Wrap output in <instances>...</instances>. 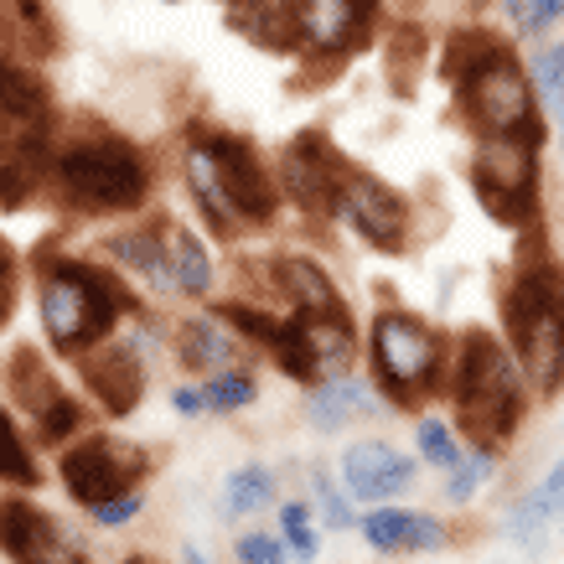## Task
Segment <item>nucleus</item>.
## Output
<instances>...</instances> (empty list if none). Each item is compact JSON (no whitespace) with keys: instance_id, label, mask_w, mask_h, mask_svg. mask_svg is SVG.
<instances>
[{"instance_id":"f257e3e1","label":"nucleus","mask_w":564,"mask_h":564,"mask_svg":"<svg viewBox=\"0 0 564 564\" xmlns=\"http://www.w3.org/2000/svg\"><path fill=\"white\" fill-rule=\"evenodd\" d=\"M445 78L456 88V104H462V120L471 124V135H544L539 130V94H533V78L523 73L508 42L492 32H466L451 36L445 47Z\"/></svg>"},{"instance_id":"f03ea898","label":"nucleus","mask_w":564,"mask_h":564,"mask_svg":"<svg viewBox=\"0 0 564 564\" xmlns=\"http://www.w3.org/2000/svg\"><path fill=\"white\" fill-rule=\"evenodd\" d=\"M187 182L223 239H239L243 228H270L280 213V192H274V176L264 172L259 151L228 130H192L187 135Z\"/></svg>"},{"instance_id":"7ed1b4c3","label":"nucleus","mask_w":564,"mask_h":564,"mask_svg":"<svg viewBox=\"0 0 564 564\" xmlns=\"http://www.w3.org/2000/svg\"><path fill=\"white\" fill-rule=\"evenodd\" d=\"M451 404H456L466 441L481 451H502L518 435L523 404H529V378L492 332L471 326L462 337L456 362H451Z\"/></svg>"},{"instance_id":"20e7f679","label":"nucleus","mask_w":564,"mask_h":564,"mask_svg":"<svg viewBox=\"0 0 564 564\" xmlns=\"http://www.w3.org/2000/svg\"><path fill=\"white\" fill-rule=\"evenodd\" d=\"M502 326L533 393L564 389V264L529 254L502 291Z\"/></svg>"},{"instance_id":"39448f33","label":"nucleus","mask_w":564,"mask_h":564,"mask_svg":"<svg viewBox=\"0 0 564 564\" xmlns=\"http://www.w3.org/2000/svg\"><path fill=\"white\" fill-rule=\"evenodd\" d=\"M47 187L57 207H68V213H88V218L135 213L151 197V161L124 135L88 130L57 151V161L47 166Z\"/></svg>"},{"instance_id":"423d86ee","label":"nucleus","mask_w":564,"mask_h":564,"mask_svg":"<svg viewBox=\"0 0 564 564\" xmlns=\"http://www.w3.org/2000/svg\"><path fill=\"white\" fill-rule=\"evenodd\" d=\"M36 285H42V326L47 343L57 352L84 358L99 343H109V332L120 326L130 291L99 264H78V259H57L42 249L36 259Z\"/></svg>"},{"instance_id":"0eeeda50","label":"nucleus","mask_w":564,"mask_h":564,"mask_svg":"<svg viewBox=\"0 0 564 564\" xmlns=\"http://www.w3.org/2000/svg\"><path fill=\"white\" fill-rule=\"evenodd\" d=\"M52 99L47 84L21 63L0 57V203L21 207L47 172Z\"/></svg>"},{"instance_id":"6e6552de","label":"nucleus","mask_w":564,"mask_h":564,"mask_svg":"<svg viewBox=\"0 0 564 564\" xmlns=\"http://www.w3.org/2000/svg\"><path fill=\"white\" fill-rule=\"evenodd\" d=\"M368 358H373L378 393L399 404V410H420L445 378V343L430 322L414 311H378L373 332H368Z\"/></svg>"},{"instance_id":"1a4fd4ad","label":"nucleus","mask_w":564,"mask_h":564,"mask_svg":"<svg viewBox=\"0 0 564 564\" xmlns=\"http://www.w3.org/2000/svg\"><path fill=\"white\" fill-rule=\"evenodd\" d=\"M539 140L544 135H481L471 145V192L502 228H533L539 218Z\"/></svg>"},{"instance_id":"9d476101","label":"nucleus","mask_w":564,"mask_h":564,"mask_svg":"<svg viewBox=\"0 0 564 564\" xmlns=\"http://www.w3.org/2000/svg\"><path fill=\"white\" fill-rule=\"evenodd\" d=\"M280 368L301 383H326V378H343L358 343H352V316L343 311H295L280 343L270 347Z\"/></svg>"},{"instance_id":"9b49d317","label":"nucleus","mask_w":564,"mask_h":564,"mask_svg":"<svg viewBox=\"0 0 564 564\" xmlns=\"http://www.w3.org/2000/svg\"><path fill=\"white\" fill-rule=\"evenodd\" d=\"M145 471H151L145 451L120 441V435H88L63 456V487H68L73 502H84L88 513L124 492H135Z\"/></svg>"},{"instance_id":"f8f14e48","label":"nucleus","mask_w":564,"mask_h":564,"mask_svg":"<svg viewBox=\"0 0 564 564\" xmlns=\"http://www.w3.org/2000/svg\"><path fill=\"white\" fill-rule=\"evenodd\" d=\"M373 0H295L301 21V47H306L316 73H343L352 52L373 42Z\"/></svg>"},{"instance_id":"ddd939ff","label":"nucleus","mask_w":564,"mask_h":564,"mask_svg":"<svg viewBox=\"0 0 564 564\" xmlns=\"http://www.w3.org/2000/svg\"><path fill=\"white\" fill-rule=\"evenodd\" d=\"M337 218L352 223V234L373 243L378 254H399L410 243V203L352 161H347L343 187H337Z\"/></svg>"},{"instance_id":"4468645a","label":"nucleus","mask_w":564,"mask_h":564,"mask_svg":"<svg viewBox=\"0 0 564 564\" xmlns=\"http://www.w3.org/2000/svg\"><path fill=\"white\" fill-rule=\"evenodd\" d=\"M6 378H11V399H17L21 410L36 420V435H42L47 445L68 441L73 430L84 425V410H78V404L68 399V389L57 383V373H52L47 358H42L32 343L11 352V368H6Z\"/></svg>"},{"instance_id":"2eb2a0df","label":"nucleus","mask_w":564,"mask_h":564,"mask_svg":"<svg viewBox=\"0 0 564 564\" xmlns=\"http://www.w3.org/2000/svg\"><path fill=\"white\" fill-rule=\"evenodd\" d=\"M285 182H291L295 203L306 213H332L337 218V187H343V172H347V155L322 135V130H306L285 145Z\"/></svg>"},{"instance_id":"dca6fc26","label":"nucleus","mask_w":564,"mask_h":564,"mask_svg":"<svg viewBox=\"0 0 564 564\" xmlns=\"http://www.w3.org/2000/svg\"><path fill=\"white\" fill-rule=\"evenodd\" d=\"M0 549L11 554V564H88V554L78 549L57 518H47L32 502H6L0 518Z\"/></svg>"},{"instance_id":"f3484780","label":"nucleus","mask_w":564,"mask_h":564,"mask_svg":"<svg viewBox=\"0 0 564 564\" xmlns=\"http://www.w3.org/2000/svg\"><path fill=\"white\" fill-rule=\"evenodd\" d=\"M420 477V462H410L404 451H393L389 441H358L343 451V481L347 492L362 497V502H393L404 497Z\"/></svg>"},{"instance_id":"a211bd4d","label":"nucleus","mask_w":564,"mask_h":564,"mask_svg":"<svg viewBox=\"0 0 564 564\" xmlns=\"http://www.w3.org/2000/svg\"><path fill=\"white\" fill-rule=\"evenodd\" d=\"M84 383L109 414H130L145 393V368L124 343H99L84 352Z\"/></svg>"},{"instance_id":"6ab92c4d","label":"nucleus","mask_w":564,"mask_h":564,"mask_svg":"<svg viewBox=\"0 0 564 564\" xmlns=\"http://www.w3.org/2000/svg\"><path fill=\"white\" fill-rule=\"evenodd\" d=\"M63 32L52 21V0H0V57H52Z\"/></svg>"},{"instance_id":"aec40b11","label":"nucleus","mask_w":564,"mask_h":564,"mask_svg":"<svg viewBox=\"0 0 564 564\" xmlns=\"http://www.w3.org/2000/svg\"><path fill=\"white\" fill-rule=\"evenodd\" d=\"M373 404H378L373 389H368L362 378H347L343 373V378H326V383H316L306 414H311V425L322 430V435H332V430H343V425H352V420H362Z\"/></svg>"},{"instance_id":"412c9836","label":"nucleus","mask_w":564,"mask_h":564,"mask_svg":"<svg viewBox=\"0 0 564 564\" xmlns=\"http://www.w3.org/2000/svg\"><path fill=\"white\" fill-rule=\"evenodd\" d=\"M270 280L280 285V295H291L295 311H343V301L332 291V280L322 274V264H311V259H301V254L274 259Z\"/></svg>"},{"instance_id":"4be33fe9","label":"nucleus","mask_w":564,"mask_h":564,"mask_svg":"<svg viewBox=\"0 0 564 564\" xmlns=\"http://www.w3.org/2000/svg\"><path fill=\"white\" fill-rule=\"evenodd\" d=\"M554 523H560V518L549 513V502H544L539 487H533V492H518L513 502H508V513H502V533H508V544L523 549V554H544Z\"/></svg>"},{"instance_id":"5701e85b","label":"nucleus","mask_w":564,"mask_h":564,"mask_svg":"<svg viewBox=\"0 0 564 564\" xmlns=\"http://www.w3.org/2000/svg\"><path fill=\"white\" fill-rule=\"evenodd\" d=\"M161 239H166V259H172L176 291L182 295H203L213 285V259H207L203 239L182 228V223H161Z\"/></svg>"},{"instance_id":"b1692460","label":"nucleus","mask_w":564,"mask_h":564,"mask_svg":"<svg viewBox=\"0 0 564 564\" xmlns=\"http://www.w3.org/2000/svg\"><path fill=\"white\" fill-rule=\"evenodd\" d=\"M176 352H182V362L197 368V373H213V368H228V362H234V343H228V332H223L218 322H207V316H197V322L182 326Z\"/></svg>"},{"instance_id":"393cba45","label":"nucleus","mask_w":564,"mask_h":564,"mask_svg":"<svg viewBox=\"0 0 564 564\" xmlns=\"http://www.w3.org/2000/svg\"><path fill=\"white\" fill-rule=\"evenodd\" d=\"M115 254H120L130 270L145 274L155 291H176V274H172V259H166V239H161V228H151V234H124V239H115Z\"/></svg>"},{"instance_id":"a878e982","label":"nucleus","mask_w":564,"mask_h":564,"mask_svg":"<svg viewBox=\"0 0 564 564\" xmlns=\"http://www.w3.org/2000/svg\"><path fill=\"white\" fill-rule=\"evenodd\" d=\"M383 68H389V84L399 94H414V78L425 68V32L420 26H399L383 47Z\"/></svg>"},{"instance_id":"bb28decb","label":"nucleus","mask_w":564,"mask_h":564,"mask_svg":"<svg viewBox=\"0 0 564 564\" xmlns=\"http://www.w3.org/2000/svg\"><path fill=\"white\" fill-rule=\"evenodd\" d=\"M414 518H420V513H410V508H373L358 529H362V539H368L378 554H410Z\"/></svg>"},{"instance_id":"cd10ccee","label":"nucleus","mask_w":564,"mask_h":564,"mask_svg":"<svg viewBox=\"0 0 564 564\" xmlns=\"http://www.w3.org/2000/svg\"><path fill=\"white\" fill-rule=\"evenodd\" d=\"M492 477H497V451H481L477 445L471 456H462V462L445 471V502H451V508H466Z\"/></svg>"},{"instance_id":"c85d7f7f","label":"nucleus","mask_w":564,"mask_h":564,"mask_svg":"<svg viewBox=\"0 0 564 564\" xmlns=\"http://www.w3.org/2000/svg\"><path fill=\"white\" fill-rule=\"evenodd\" d=\"M0 481H11V487H36V481H42V466L32 462L17 420L6 410H0Z\"/></svg>"},{"instance_id":"c756f323","label":"nucleus","mask_w":564,"mask_h":564,"mask_svg":"<svg viewBox=\"0 0 564 564\" xmlns=\"http://www.w3.org/2000/svg\"><path fill=\"white\" fill-rule=\"evenodd\" d=\"M414 445H420V462L435 466V471H451V466L466 456L462 441H456V430L445 425V420H430V414L414 420Z\"/></svg>"},{"instance_id":"7c9ffc66","label":"nucleus","mask_w":564,"mask_h":564,"mask_svg":"<svg viewBox=\"0 0 564 564\" xmlns=\"http://www.w3.org/2000/svg\"><path fill=\"white\" fill-rule=\"evenodd\" d=\"M274 502V471L270 466H239L228 477V513H259Z\"/></svg>"},{"instance_id":"2f4dec72","label":"nucleus","mask_w":564,"mask_h":564,"mask_svg":"<svg viewBox=\"0 0 564 564\" xmlns=\"http://www.w3.org/2000/svg\"><path fill=\"white\" fill-rule=\"evenodd\" d=\"M533 94H539L544 115L564 109V42H549V47L533 52Z\"/></svg>"},{"instance_id":"473e14b6","label":"nucleus","mask_w":564,"mask_h":564,"mask_svg":"<svg viewBox=\"0 0 564 564\" xmlns=\"http://www.w3.org/2000/svg\"><path fill=\"white\" fill-rule=\"evenodd\" d=\"M280 539H285V549L295 554V564L322 560V533H316V523H311L306 502H285V508H280Z\"/></svg>"},{"instance_id":"72a5a7b5","label":"nucleus","mask_w":564,"mask_h":564,"mask_svg":"<svg viewBox=\"0 0 564 564\" xmlns=\"http://www.w3.org/2000/svg\"><path fill=\"white\" fill-rule=\"evenodd\" d=\"M203 399H207V410H243V404H254V378L249 373H213L203 383Z\"/></svg>"},{"instance_id":"f704fd0d","label":"nucleus","mask_w":564,"mask_h":564,"mask_svg":"<svg viewBox=\"0 0 564 564\" xmlns=\"http://www.w3.org/2000/svg\"><path fill=\"white\" fill-rule=\"evenodd\" d=\"M234 554H239V564H285L291 560L285 539H274V533H243L239 544H234Z\"/></svg>"},{"instance_id":"c9c22d12","label":"nucleus","mask_w":564,"mask_h":564,"mask_svg":"<svg viewBox=\"0 0 564 564\" xmlns=\"http://www.w3.org/2000/svg\"><path fill=\"white\" fill-rule=\"evenodd\" d=\"M311 481H316V502H322V513H326V523H332V529H352V523H362V518L352 513V502H347V497L326 481V471H316Z\"/></svg>"},{"instance_id":"e433bc0d","label":"nucleus","mask_w":564,"mask_h":564,"mask_svg":"<svg viewBox=\"0 0 564 564\" xmlns=\"http://www.w3.org/2000/svg\"><path fill=\"white\" fill-rule=\"evenodd\" d=\"M17 311V259H11V243L0 239V326L11 322Z\"/></svg>"},{"instance_id":"4c0bfd02","label":"nucleus","mask_w":564,"mask_h":564,"mask_svg":"<svg viewBox=\"0 0 564 564\" xmlns=\"http://www.w3.org/2000/svg\"><path fill=\"white\" fill-rule=\"evenodd\" d=\"M140 492H124L115 497V502H104V508H94V523H104V529H120V523H130V518H140Z\"/></svg>"},{"instance_id":"58836bf2","label":"nucleus","mask_w":564,"mask_h":564,"mask_svg":"<svg viewBox=\"0 0 564 564\" xmlns=\"http://www.w3.org/2000/svg\"><path fill=\"white\" fill-rule=\"evenodd\" d=\"M539 492H544V502H549V513L564 523V451H560V462L544 471V481H539Z\"/></svg>"},{"instance_id":"ea45409f","label":"nucleus","mask_w":564,"mask_h":564,"mask_svg":"<svg viewBox=\"0 0 564 564\" xmlns=\"http://www.w3.org/2000/svg\"><path fill=\"white\" fill-rule=\"evenodd\" d=\"M502 11L513 17V26L523 36H544V26H539V11H533V0H502Z\"/></svg>"},{"instance_id":"a19ab883","label":"nucleus","mask_w":564,"mask_h":564,"mask_svg":"<svg viewBox=\"0 0 564 564\" xmlns=\"http://www.w3.org/2000/svg\"><path fill=\"white\" fill-rule=\"evenodd\" d=\"M533 11H539V26H544V36H549L564 21V0H533Z\"/></svg>"},{"instance_id":"79ce46f5","label":"nucleus","mask_w":564,"mask_h":564,"mask_svg":"<svg viewBox=\"0 0 564 564\" xmlns=\"http://www.w3.org/2000/svg\"><path fill=\"white\" fill-rule=\"evenodd\" d=\"M172 404L182 414H197V410H207V399H203V389H176L172 393Z\"/></svg>"},{"instance_id":"37998d69","label":"nucleus","mask_w":564,"mask_h":564,"mask_svg":"<svg viewBox=\"0 0 564 564\" xmlns=\"http://www.w3.org/2000/svg\"><path fill=\"white\" fill-rule=\"evenodd\" d=\"M182 564H207V554H203V549H192V544H187V549H182Z\"/></svg>"},{"instance_id":"c03bdc74","label":"nucleus","mask_w":564,"mask_h":564,"mask_svg":"<svg viewBox=\"0 0 564 564\" xmlns=\"http://www.w3.org/2000/svg\"><path fill=\"white\" fill-rule=\"evenodd\" d=\"M120 564H161L155 554H130V560H120Z\"/></svg>"},{"instance_id":"a18cd8bd","label":"nucleus","mask_w":564,"mask_h":564,"mask_svg":"<svg viewBox=\"0 0 564 564\" xmlns=\"http://www.w3.org/2000/svg\"><path fill=\"white\" fill-rule=\"evenodd\" d=\"M554 124H560V155H564V109L554 115Z\"/></svg>"},{"instance_id":"49530a36","label":"nucleus","mask_w":564,"mask_h":564,"mask_svg":"<svg viewBox=\"0 0 564 564\" xmlns=\"http://www.w3.org/2000/svg\"><path fill=\"white\" fill-rule=\"evenodd\" d=\"M0 518H6V502H0Z\"/></svg>"}]
</instances>
